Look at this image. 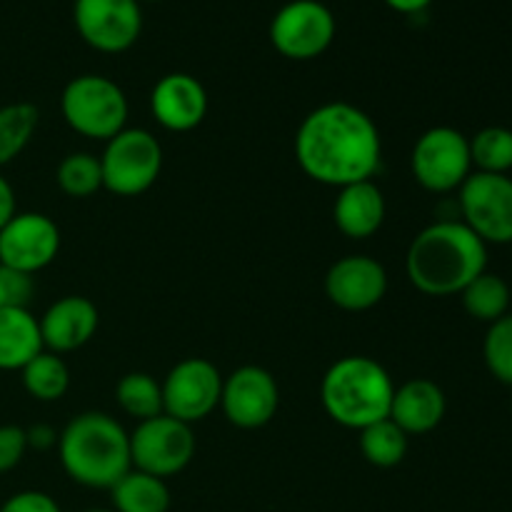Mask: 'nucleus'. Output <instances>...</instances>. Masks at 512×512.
Segmentation results:
<instances>
[{
	"mask_svg": "<svg viewBox=\"0 0 512 512\" xmlns=\"http://www.w3.org/2000/svg\"><path fill=\"white\" fill-rule=\"evenodd\" d=\"M295 160L310 180L340 190L373 180L383 163V140L365 110L335 100L305 115L295 133Z\"/></svg>",
	"mask_w": 512,
	"mask_h": 512,
	"instance_id": "f257e3e1",
	"label": "nucleus"
},
{
	"mask_svg": "<svg viewBox=\"0 0 512 512\" xmlns=\"http://www.w3.org/2000/svg\"><path fill=\"white\" fill-rule=\"evenodd\" d=\"M488 270V245L463 220H438L420 230L405 255V273L430 298L460 295Z\"/></svg>",
	"mask_w": 512,
	"mask_h": 512,
	"instance_id": "f03ea898",
	"label": "nucleus"
},
{
	"mask_svg": "<svg viewBox=\"0 0 512 512\" xmlns=\"http://www.w3.org/2000/svg\"><path fill=\"white\" fill-rule=\"evenodd\" d=\"M60 465L83 488L110 490L130 468V433L108 413H80L58 435Z\"/></svg>",
	"mask_w": 512,
	"mask_h": 512,
	"instance_id": "7ed1b4c3",
	"label": "nucleus"
},
{
	"mask_svg": "<svg viewBox=\"0 0 512 512\" xmlns=\"http://www.w3.org/2000/svg\"><path fill=\"white\" fill-rule=\"evenodd\" d=\"M395 383L388 370L365 355H348L333 363L320 383V400L330 420L363 430L390 415Z\"/></svg>",
	"mask_w": 512,
	"mask_h": 512,
	"instance_id": "20e7f679",
	"label": "nucleus"
},
{
	"mask_svg": "<svg viewBox=\"0 0 512 512\" xmlns=\"http://www.w3.org/2000/svg\"><path fill=\"white\" fill-rule=\"evenodd\" d=\"M60 113L70 130L108 143L128 123V98L123 88L105 75H78L60 95Z\"/></svg>",
	"mask_w": 512,
	"mask_h": 512,
	"instance_id": "39448f33",
	"label": "nucleus"
},
{
	"mask_svg": "<svg viewBox=\"0 0 512 512\" xmlns=\"http://www.w3.org/2000/svg\"><path fill=\"white\" fill-rule=\"evenodd\" d=\"M103 188L123 198H135L155 185L163 170V148L145 128H123L105 143L100 155Z\"/></svg>",
	"mask_w": 512,
	"mask_h": 512,
	"instance_id": "423d86ee",
	"label": "nucleus"
},
{
	"mask_svg": "<svg viewBox=\"0 0 512 512\" xmlns=\"http://www.w3.org/2000/svg\"><path fill=\"white\" fill-rule=\"evenodd\" d=\"M410 168L428 193L445 195L460 190L473 173L470 140L448 125L425 130L410 155Z\"/></svg>",
	"mask_w": 512,
	"mask_h": 512,
	"instance_id": "0eeeda50",
	"label": "nucleus"
},
{
	"mask_svg": "<svg viewBox=\"0 0 512 512\" xmlns=\"http://www.w3.org/2000/svg\"><path fill=\"white\" fill-rule=\"evenodd\" d=\"M195 448L198 445H195L193 428L165 413L143 420L130 433L133 468L163 480L183 473L195 458Z\"/></svg>",
	"mask_w": 512,
	"mask_h": 512,
	"instance_id": "6e6552de",
	"label": "nucleus"
},
{
	"mask_svg": "<svg viewBox=\"0 0 512 512\" xmlns=\"http://www.w3.org/2000/svg\"><path fill=\"white\" fill-rule=\"evenodd\" d=\"M463 223L485 245H512V178L470 173L458 190Z\"/></svg>",
	"mask_w": 512,
	"mask_h": 512,
	"instance_id": "1a4fd4ad",
	"label": "nucleus"
},
{
	"mask_svg": "<svg viewBox=\"0 0 512 512\" xmlns=\"http://www.w3.org/2000/svg\"><path fill=\"white\" fill-rule=\"evenodd\" d=\"M335 15L320 0H290L270 20V43L290 60H313L335 40Z\"/></svg>",
	"mask_w": 512,
	"mask_h": 512,
	"instance_id": "9d476101",
	"label": "nucleus"
},
{
	"mask_svg": "<svg viewBox=\"0 0 512 512\" xmlns=\"http://www.w3.org/2000/svg\"><path fill=\"white\" fill-rule=\"evenodd\" d=\"M163 413L180 423H200L215 408H220L223 375L210 360H180L163 383Z\"/></svg>",
	"mask_w": 512,
	"mask_h": 512,
	"instance_id": "9b49d317",
	"label": "nucleus"
},
{
	"mask_svg": "<svg viewBox=\"0 0 512 512\" xmlns=\"http://www.w3.org/2000/svg\"><path fill=\"white\" fill-rule=\"evenodd\" d=\"M75 30L98 53H125L143 30L140 0H75Z\"/></svg>",
	"mask_w": 512,
	"mask_h": 512,
	"instance_id": "f8f14e48",
	"label": "nucleus"
},
{
	"mask_svg": "<svg viewBox=\"0 0 512 512\" xmlns=\"http://www.w3.org/2000/svg\"><path fill=\"white\" fill-rule=\"evenodd\" d=\"M280 390L273 375L260 365H243L223 378L220 408L228 423L243 430H258L275 418Z\"/></svg>",
	"mask_w": 512,
	"mask_h": 512,
	"instance_id": "ddd939ff",
	"label": "nucleus"
},
{
	"mask_svg": "<svg viewBox=\"0 0 512 512\" xmlns=\"http://www.w3.org/2000/svg\"><path fill=\"white\" fill-rule=\"evenodd\" d=\"M60 250V230L43 213H15L0 230V265L35 275L48 268Z\"/></svg>",
	"mask_w": 512,
	"mask_h": 512,
	"instance_id": "4468645a",
	"label": "nucleus"
},
{
	"mask_svg": "<svg viewBox=\"0 0 512 512\" xmlns=\"http://www.w3.org/2000/svg\"><path fill=\"white\" fill-rule=\"evenodd\" d=\"M388 293V273L370 255H345L325 275V295L348 313L375 308Z\"/></svg>",
	"mask_w": 512,
	"mask_h": 512,
	"instance_id": "2eb2a0df",
	"label": "nucleus"
},
{
	"mask_svg": "<svg viewBox=\"0 0 512 512\" xmlns=\"http://www.w3.org/2000/svg\"><path fill=\"white\" fill-rule=\"evenodd\" d=\"M150 110L165 130L188 133L208 115V93L195 75L168 73L150 93Z\"/></svg>",
	"mask_w": 512,
	"mask_h": 512,
	"instance_id": "dca6fc26",
	"label": "nucleus"
},
{
	"mask_svg": "<svg viewBox=\"0 0 512 512\" xmlns=\"http://www.w3.org/2000/svg\"><path fill=\"white\" fill-rule=\"evenodd\" d=\"M100 323L98 308L83 295H65L55 300L43 318H38L43 348L55 355L80 350L95 335Z\"/></svg>",
	"mask_w": 512,
	"mask_h": 512,
	"instance_id": "f3484780",
	"label": "nucleus"
},
{
	"mask_svg": "<svg viewBox=\"0 0 512 512\" xmlns=\"http://www.w3.org/2000/svg\"><path fill=\"white\" fill-rule=\"evenodd\" d=\"M448 410V400L440 385L428 378H413L395 388L388 418L405 435H425L438 428Z\"/></svg>",
	"mask_w": 512,
	"mask_h": 512,
	"instance_id": "a211bd4d",
	"label": "nucleus"
},
{
	"mask_svg": "<svg viewBox=\"0 0 512 512\" xmlns=\"http://www.w3.org/2000/svg\"><path fill=\"white\" fill-rule=\"evenodd\" d=\"M385 213H388V205H385L383 190L373 180L340 188L333 205L335 228L350 240H365L378 233L385 223Z\"/></svg>",
	"mask_w": 512,
	"mask_h": 512,
	"instance_id": "6ab92c4d",
	"label": "nucleus"
},
{
	"mask_svg": "<svg viewBox=\"0 0 512 512\" xmlns=\"http://www.w3.org/2000/svg\"><path fill=\"white\" fill-rule=\"evenodd\" d=\"M43 350L38 318L30 310H0V370H23Z\"/></svg>",
	"mask_w": 512,
	"mask_h": 512,
	"instance_id": "aec40b11",
	"label": "nucleus"
},
{
	"mask_svg": "<svg viewBox=\"0 0 512 512\" xmlns=\"http://www.w3.org/2000/svg\"><path fill=\"white\" fill-rule=\"evenodd\" d=\"M115 512H168L170 490L163 478L130 468L110 488Z\"/></svg>",
	"mask_w": 512,
	"mask_h": 512,
	"instance_id": "412c9836",
	"label": "nucleus"
},
{
	"mask_svg": "<svg viewBox=\"0 0 512 512\" xmlns=\"http://www.w3.org/2000/svg\"><path fill=\"white\" fill-rule=\"evenodd\" d=\"M510 298V285L505 283V278H500L498 273H488V270L460 293L465 313L478 323L488 325L510 313Z\"/></svg>",
	"mask_w": 512,
	"mask_h": 512,
	"instance_id": "4be33fe9",
	"label": "nucleus"
},
{
	"mask_svg": "<svg viewBox=\"0 0 512 512\" xmlns=\"http://www.w3.org/2000/svg\"><path fill=\"white\" fill-rule=\"evenodd\" d=\"M23 388L28 390L30 398L40 400V403H55L63 398L70 388V370L60 355L43 350L35 355L23 370Z\"/></svg>",
	"mask_w": 512,
	"mask_h": 512,
	"instance_id": "5701e85b",
	"label": "nucleus"
},
{
	"mask_svg": "<svg viewBox=\"0 0 512 512\" xmlns=\"http://www.w3.org/2000/svg\"><path fill=\"white\" fill-rule=\"evenodd\" d=\"M120 410L138 423L163 415V385L148 373H128L115 388Z\"/></svg>",
	"mask_w": 512,
	"mask_h": 512,
	"instance_id": "b1692460",
	"label": "nucleus"
},
{
	"mask_svg": "<svg viewBox=\"0 0 512 512\" xmlns=\"http://www.w3.org/2000/svg\"><path fill=\"white\" fill-rule=\"evenodd\" d=\"M408 438L390 418L360 430V453L375 468H395L408 455Z\"/></svg>",
	"mask_w": 512,
	"mask_h": 512,
	"instance_id": "393cba45",
	"label": "nucleus"
},
{
	"mask_svg": "<svg viewBox=\"0 0 512 512\" xmlns=\"http://www.w3.org/2000/svg\"><path fill=\"white\" fill-rule=\"evenodd\" d=\"M38 120L40 113L33 103H10L0 108V168L28 148Z\"/></svg>",
	"mask_w": 512,
	"mask_h": 512,
	"instance_id": "a878e982",
	"label": "nucleus"
},
{
	"mask_svg": "<svg viewBox=\"0 0 512 512\" xmlns=\"http://www.w3.org/2000/svg\"><path fill=\"white\" fill-rule=\"evenodd\" d=\"M470 140V160L475 173L510 175L512 170V130L488 125Z\"/></svg>",
	"mask_w": 512,
	"mask_h": 512,
	"instance_id": "bb28decb",
	"label": "nucleus"
},
{
	"mask_svg": "<svg viewBox=\"0 0 512 512\" xmlns=\"http://www.w3.org/2000/svg\"><path fill=\"white\" fill-rule=\"evenodd\" d=\"M60 190L70 198H90L103 188V168L93 153H70L60 160L55 173Z\"/></svg>",
	"mask_w": 512,
	"mask_h": 512,
	"instance_id": "cd10ccee",
	"label": "nucleus"
},
{
	"mask_svg": "<svg viewBox=\"0 0 512 512\" xmlns=\"http://www.w3.org/2000/svg\"><path fill=\"white\" fill-rule=\"evenodd\" d=\"M485 368L498 383L512 388V313L488 325L483 343Z\"/></svg>",
	"mask_w": 512,
	"mask_h": 512,
	"instance_id": "c85d7f7f",
	"label": "nucleus"
},
{
	"mask_svg": "<svg viewBox=\"0 0 512 512\" xmlns=\"http://www.w3.org/2000/svg\"><path fill=\"white\" fill-rule=\"evenodd\" d=\"M35 298V278L0 265V310H28Z\"/></svg>",
	"mask_w": 512,
	"mask_h": 512,
	"instance_id": "c756f323",
	"label": "nucleus"
},
{
	"mask_svg": "<svg viewBox=\"0 0 512 512\" xmlns=\"http://www.w3.org/2000/svg\"><path fill=\"white\" fill-rule=\"evenodd\" d=\"M28 450V438L20 425H0V475L18 468Z\"/></svg>",
	"mask_w": 512,
	"mask_h": 512,
	"instance_id": "7c9ffc66",
	"label": "nucleus"
},
{
	"mask_svg": "<svg viewBox=\"0 0 512 512\" xmlns=\"http://www.w3.org/2000/svg\"><path fill=\"white\" fill-rule=\"evenodd\" d=\"M0 512H63L60 505L50 498L48 493H40V490H23V493H15L0 505Z\"/></svg>",
	"mask_w": 512,
	"mask_h": 512,
	"instance_id": "2f4dec72",
	"label": "nucleus"
},
{
	"mask_svg": "<svg viewBox=\"0 0 512 512\" xmlns=\"http://www.w3.org/2000/svg\"><path fill=\"white\" fill-rule=\"evenodd\" d=\"M58 435L50 425H33V428L25 430V438H28V448L35 450H50L58 448Z\"/></svg>",
	"mask_w": 512,
	"mask_h": 512,
	"instance_id": "473e14b6",
	"label": "nucleus"
},
{
	"mask_svg": "<svg viewBox=\"0 0 512 512\" xmlns=\"http://www.w3.org/2000/svg\"><path fill=\"white\" fill-rule=\"evenodd\" d=\"M18 213V203H15V190L8 180L0 175V230L13 220V215Z\"/></svg>",
	"mask_w": 512,
	"mask_h": 512,
	"instance_id": "72a5a7b5",
	"label": "nucleus"
},
{
	"mask_svg": "<svg viewBox=\"0 0 512 512\" xmlns=\"http://www.w3.org/2000/svg\"><path fill=\"white\" fill-rule=\"evenodd\" d=\"M395 13H403V15H418L428 8L433 0H385Z\"/></svg>",
	"mask_w": 512,
	"mask_h": 512,
	"instance_id": "f704fd0d",
	"label": "nucleus"
},
{
	"mask_svg": "<svg viewBox=\"0 0 512 512\" xmlns=\"http://www.w3.org/2000/svg\"><path fill=\"white\" fill-rule=\"evenodd\" d=\"M85 512H115V510H85Z\"/></svg>",
	"mask_w": 512,
	"mask_h": 512,
	"instance_id": "c9c22d12",
	"label": "nucleus"
},
{
	"mask_svg": "<svg viewBox=\"0 0 512 512\" xmlns=\"http://www.w3.org/2000/svg\"><path fill=\"white\" fill-rule=\"evenodd\" d=\"M510 408H512V398H510Z\"/></svg>",
	"mask_w": 512,
	"mask_h": 512,
	"instance_id": "e433bc0d",
	"label": "nucleus"
}]
</instances>
